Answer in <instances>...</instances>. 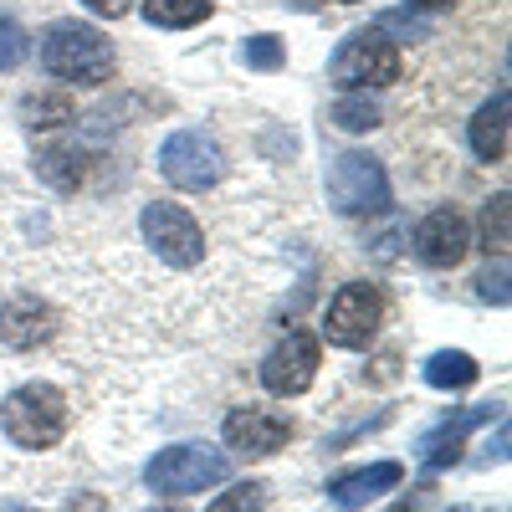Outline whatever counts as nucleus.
<instances>
[{
	"label": "nucleus",
	"mask_w": 512,
	"mask_h": 512,
	"mask_svg": "<svg viewBox=\"0 0 512 512\" xmlns=\"http://www.w3.org/2000/svg\"><path fill=\"white\" fill-rule=\"evenodd\" d=\"M400 482H405V466L400 461H369V466H354V472L328 477V502L344 507V512H359V507L379 502L384 492H395Z\"/></svg>",
	"instance_id": "obj_14"
},
{
	"label": "nucleus",
	"mask_w": 512,
	"mask_h": 512,
	"mask_svg": "<svg viewBox=\"0 0 512 512\" xmlns=\"http://www.w3.org/2000/svg\"><path fill=\"white\" fill-rule=\"evenodd\" d=\"M67 512H103V502H98V497H72Z\"/></svg>",
	"instance_id": "obj_26"
},
{
	"label": "nucleus",
	"mask_w": 512,
	"mask_h": 512,
	"mask_svg": "<svg viewBox=\"0 0 512 512\" xmlns=\"http://www.w3.org/2000/svg\"><path fill=\"white\" fill-rule=\"evenodd\" d=\"M26 31L16 26V21H6V16H0V72H16L21 62H26Z\"/></svg>",
	"instance_id": "obj_22"
},
{
	"label": "nucleus",
	"mask_w": 512,
	"mask_h": 512,
	"mask_svg": "<svg viewBox=\"0 0 512 512\" xmlns=\"http://www.w3.org/2000/svg\"><path fill=\"white\" fill-rule=\"evenodd\" d=\"M451 512H472V507H451Z\"/></svg>",
	"instance_id": "obj_28"
},
{
	"label": "nucleus",
	"mask_w": 512,
	"mask_h": 512,
	"mask_svg": "<svg viewBox=\"0 0 512 512\" xmlns=\"http://www.w3.org/2000/svg\"><path fill=\"white\" fill-rule=\"evenodd\" d=\"M139 231H144V246H154V256L164 267H200L205 262V231L200 221L190 216L185 205L175 200H154L144 205V216H139Z\"/></svg>",
	"instance_id": "obj_6"
},
{
	"label": "nucleus",
	"mask_w": 512,
	"mask_h": 512,
	"mask_svg": "<svg viewBox=\"0 0 512 512\" xmlns=\"http://www.w3.org/2000/svg\"><path fill=\"white\" fill-rule=\"evenodd\" d=\"M41 180H47L52 190H77L82 180H88V149L82 144H52L47 154L36 159Z\"/></svg>",
	"instance_id": "obj_16"
},
{
	"label": "nucleus",
	"mask_w": 512,
	"mask_h": 512,
	"mask_svg": "<svg viewBox=\"0 0 512 512\" xmlns=\"http://www.w3.org/2000/svg\"><path fill=\"white\" fill-rule=\"evenodd\" d=\"M262 492H267L262 482H241V487H231L221 502H210L205 512H246V507H256V502H262Z\"/></svg>",
	"instance_id": "obj_23"
},
{
	"label": "nucleus",
	"mask_w": 512,
	"mask_h": 512,
	"mask_svg": "<svg viewBox=\"0 0 512 512\" xmlns=\"http://www.w3.org/2000/svg\"><path fill=\"white\" fill-rule=\"evenodd\" d=\"M379 318H384L379 287L349 282V287H338V297L328 303L323 333H328V344H338V349H369L374 333H379Z\"/></svg>",
	"instance_id": "obj_8"
},
{
	"label": "nucleus",
	"mask_w": 512,
	"mask_h": 512,
	"mask_svg": "<svg viewBox=\"0 0 512 512\" xmlns=\"http://www.w3.org/2000/svg\"><path fill=\"white\" fill-rule=\"evenodd\" d=\"M139 11H144L149 26L185 31V26H200L210 16V0H139Z\"/></svg>",
	"instance_id": "obj_18"
},
{
	"label": "nucleus",
	"mask_w": 512,
	"mask_h": 512,
	"mask_svg": "<svg viewBox=\"0 0 512 512\" xmlns=\"http://www.w3.org/2000/svg\"><path fill=\"white\" fill-rule=\"evenodd\" d=\"M154 512H164V507H154Z\"/></svg>",
	"instance_id": "obj_29"
},
{
	"label": "nucleus",
	"mask_w": 512,
	"mask_h": 512,
	"mask_svg": "<svg viewBox=\"0 0 512 512\" xmlns=\"http://www.w3.org/2000/svg\"><path fill=\"white\" fill-rule=\"evenodd\" d=\"M466 246H472V226H466V216L451 205L431 210V216L415 226V256L425 267H456L466 256Z\"/></svg>",
	"instance_id": "obj_13"
},
{
	"label": "nucleus",
	"mask_w": 512,
	"mask_h": 512,
	"mask_svg": "<svg viewBox=\"0 0 512 512\" xmlns=\"http://www.w3.org/2000/svg\"><path fill=\"white\" fill-rule=\"evenodd\" d=\"M231 477V456L216 451V446H164L149 466H144V487L159 492V497H195V492H210Z\"/></svg>",
	"instance_id": "obj_3"
},
{
	"label": "nucleus",
	"mask_w": 512,
	"mask_h": 512,
	"mask_svg": "<svg viewBox=\"0 0 512 512\" xmlns=\"http://www.w3.org/2000/svg\"><path fill=\"white\" fill-rule=\"evenodd\" d=\"M328 77L338 82V88H384V82H395L400 77V47L384 31H354L344 47L333 52L328 62Z\"/></svg>",
	"instance_id": "obj_7"
},
{
	"label": "nucleus",
	"mask_w": 512,
	"mask_h": 512,
	"mask_svg": "<svg viewBox=\"0 0 512 512\" xmlns=\"http://www.w3.org/2000/svg\"><path fill=\"white\" fill-rule=\"evenodd\" d=\"M72 425V405L57 384L47 379H26L0 400V431L16 451H52Z\"/></svg>",
	"instance_id": "obj_1"
},
{
	"label": "nucleus",
	"mask_w": 512,
	"mask_h": 512,
	"mask_svg": "<svg viewBox=\"0 0 512 512\" xmlns=\"http://www.w3.org/2000/svg\"><path fill=\"white\" fill-rule=\"evenodd\" d=\"M72 98L67 93H31L26 103H21V123L26 128H62V123H72Z\"/></svg>",
	"instance_id": "obj_19"
},
{
	"label": "nucleus",
	"mask_w": 512,
	"mask_h": 512,
	"mask_svg": "<svg viewBox=\"0 0 512 512\" xmlns=\"http://www.w3.org/2000/svg\"><path fill=\"white\" fill-rule=\"evenodd\" d=\"M425 384H436V390H466V384H477V359L472 354H461V349H441L425 359Z\"/></svg>",
	"instance_id": "obj_17"
},
{
	"label": "nucleus",
	"mask_w": 512,
	"mask_h": 512,
	"mask_svg": "<svg viewBox=\"0 0 512 512\" xmlns=\"http://www.w3.org/2000/svg\"><path fill=\"white\" fill-rule=\"evenodd\" d=\"M93 16H103V21H118V16H128L134 11V0H82Z\"/></svg>",
	"instance_id": "obj_25"
},
{
	"label": "nucleus",
	"mask_w": 512,
	"mask_h": 512,
	"mask_svg": "<svg viewBox=\"0 0 512 512\" xmlns=\"http://www.w3.org/2000/svg\"><path fill=\"white\" fill-rule=\"evenodd\" d=\"M52 333H57V313H52V303H41L36 292H11L6 303H0V344L6 349L31 354V349L47 344Z\"/></svg>",
	"instance_id": "obj_12"
},
{
	"label": "nucleus",
	"mask_w": 512,
	"mask_h": 512,
	"mask_svg": "<svg viewBox=\"0 0 512 512\" xmlns=\"http://www.w3.org/2000/svg\"><path fill=\"white\" fill-rule=\"evenodd\" d=\"M159 175L185 195H200L210 185H221L226 154L210 134H200V128H180V134H169L164 149H159Z\"/></svg>",
	"instance_id": "obj_5"
},
{
	"label": "nucleus",
	"mask_w": 512,
	"mask_h": 512,
	"mask_svg": "<svg viewBox=\"0 0 512 512\" xmlns=\"http://www.w3.org/2000/svg\"><path fill=\"white\" fill-rule=\"evenodd\" d=\"M41 67L57 82H77V88H103L118 72V52L98 26L82 21H52L41 36Z\"/></svg>",
	"instance_id": "obj_2"
},
{
	"label": "nucleus",
	"mask_w": 512,
	"mask_h": 512,
	"mask_svg": "<svg viewBox=\"0 0 512 512\" xmlns=\"http://www.w3.org/2000/svg\"><path fill=\"white\" fill-rule=\"evenodd\" d=\"M333 123L344 134H369V128H379V103L369 93H344L333 103Z\"/></svg>",
	"instance_id": "obj_20"
},
{
	"label": "nucleus",
	"mask_w": 512,
	"mask_h": 512,
	"mask_svg": "<svg viewBox=\"0 0 512 512\" xmlns=\"http://www.w3.org/2000/svg\"><path fill=\"white\" fill-rule=\"evenodd\" d=\"M482 231H487V251H507V195H497V200L487 205Z\"/></svg>",
	"instance_id": "obj_24"
},
{
	"label": "nucleus",
	"mask_w": 512,
	"mask_h": 512,
	"mask_svg": "<svg viewBox=\"0 0 512 512\" xmlns=\"http://www.w3.org/2000/svg\"><path fill=\"white\" fill-rule=\"evenodd\" d=\"M410 6H420V11H446L451 0H410Z\"/></svg>",
	"instance_id": "obj_27"
},
{
	"label": "nucleus",
	"mask_w": 512,
	"mask_h": 512,
	"mask_svg": "<svg viewBox=\"0 0 512 512\" xmlns=\"http://www.w3.org/2000/svg\"><path fill=\"white\" fill-rule=\"evenodd\" d=\"M492 415H497V405H472V410H451V415H441L431 431L415 441L420 466H425V472H446V466H456V461H461V441L472 436L477 425H487Z\"/></svg>",
	"instance_id": "obj_11"
},
{
	"label": "nucleus",
	"mask_w": 512,
	"mask_h": 512,
	"mask_svg": "<svg viewBox=\"0 0 512 512\" xmlns=\"http://www.w3.org/2000/svg\"><path fill=\"white\" fill-rule=\"evenodd\" d=\"M318 364H323L318 338H313L308 328H292V333L282 338V344L262 359V390H267V395H277V400L303 395V390H313Z\"/></svg>",
	"instance_id": "obj_9"
},
{
	"label": "nucleus",
	"mask_w": 512,
	"mask_h": 512,
	"mask_svg": "<svg viewBox=\"0 0 512 512\" xmlns=\"http://www.w3.org/2000/svg\"><path fill=\"white\" fill-rule=\"evenodd\" d=\"M507 113H512V103H507V93H497V98L482 103L477 118H472V154H477L482 164H497V159L507 154Z\"/></svg>",
	"instance_id": "obj_15"
},
{
	"label": "nucleus",
	"mask_w": 512,
	"mask_h": 512,
	"mask_svg": "<svg viewBox=\"0 0 512 512\" xmlns=\"http://www.w3.org/2000/svg\"><path fill=\"white\" fill-rule=\"evenodd\" d=\"M241 62H246L251 72H277V67L287 62V52H282L277 36H251L246 47H241Z\"/></svg>",
	"instance_id": "obj_21"
},
{
	"label": "nucleus",
	"mask_w": 512,
	"mask_h": 512,
	"mask_svg": "<svg viewBox=\"0 0 512 512\" xmlns=\"http://www.w3.org/2000/svg\"><path fill=\"white\" fill-rule=\"evenodd\" d=\"M221 436H226V446H231L236 456L262 461V456H277V451L292 441V420L277 415V410H267V405H241V410L226 415Z\"/></svg>",
	"instance_id": "obj_10"
},
{
	"label": "nucleus",
	"mask_w": 512,
	"mask_h": 512,
	"mask_svg": "<svg viewBox=\"0 0 512 512\" xmlns=\"http://www.w3.org/2000/svg\"><path fill=\"white\" fill-rule=\"evenodd\" d=\"M328 205L338 216H379L390 210V175L374 154H338L333 169H328Z\"/></svg>",
	"instance_id": "obj_4"
}]
</instances>
